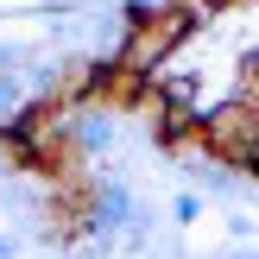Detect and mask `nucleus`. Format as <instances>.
<instances>
[{
	"label": "nucleus",
	"mask_w": 259,
	"mask_h": 259,
	"mask_svg": "<svg viewBox=\"0 0 259 259\" xmlns=\"http://www.w3.org/2000/svg\"><path fill=\"white\" fill-rule=\"evenodd\" d=\"M196 139L228 171H240V177L259 171V108L253 101H202L196 108Z\"/></svg>",
	"instance_id": "obj_1"
},
{
	"label": "nucleus",
	"mask_w": 259,
	"mask_h": 259,
	"mask_svg": "<svg viewBox=\"0 0 259 259\" xmlns=\"http://www.w3.org/2000/svg\"><path fill=\"white\" fill-rule=\"evenodd\" d=\"M190 32H196V25H190V13L158 7L146 25H126V32H120V45H114L108 63H120V70H133V76H152V70H164V63H171V51L184 45Z\"/></svg>",
	"instance_id": "obj_2"
},
{
	"label": "nucleus",
	"mask_w": 259,
	"mask_h": 259,
	"mask_svg": "<svg viewBox=\"0 0 259 259\" xmlns=\"http://www.w3.org/2000/svg\"><path fill=\"white\" fill-rule=\"evenodd\" d=\"M114 139H120L114 108H101V101H76V108H70V146L82 152V158H101Z\"/></svg>",
	"instance_id": "obj_3"
},
{
	"label": "nucleus",
	"mask_w": 259,
	"mask_h": 259,
	"mask_svg": "<svg viewBox=\"0 0 259 259\" xmlns=\"http://www.w3.org/2000/svg\"><path fill=\"white\" fill-rule=\"evenodd\" d=\"M19 101H25V82H19V76H0V120L19 114Z\"/></svg>",
	"instance_id": "obj_4"
},
{
	"label": "nucleus",
	"mask_w": 259,
	"mask_h": 259,
	"mask_svg": "<svg viewBox=\"0 0 259 259\" xmlns=\"http://www.w3.org/2000/svg\"><path fill=\"white\" fill-rule=\"evenodd\" d=\"M171 215H177V222H196V215H202V196H190V190H184V196L171 202Z\"/></svg>",
	"instance_id": "obj_5"
},
{
	"label": "nucleus",
	"mask_w": 259,
	"mask_h": 259,
	"mask_svg": "<svg viewBox=\"0 0 259 259\" xmlns=\"http://www.w3.org/2000/svg\"><path fill=\"white\" fill-rule=\"evenodd\" d=\"M228 234H234V240H253V215L234 209V215H228Z\"/></svg>",
	"instance_id": "obj_6"
},
{
	"label": "nucleus",
	"mask_w": 259,
	"mask_h": 259,
	"mask_svg": "<svg viewBox=\"0 0 259 259\" xmlns=\"http://www.w3.org/2000/svg\"><path fill=\"white\" fill-rule=\"evenodd\" d=\"M222 259H259V253H253V240H234V253H222Z\"/></svg>",
	"instance_id": "obj_7"
},
{
	"label": "nucleus",
	"mask_w": 259,
	"mask_h": 259,
	"mask_svg": "<svg viewBox=\"0 0 259 259\" xmlns=\"http://www.w3.org/2000/svg\"><path fill=\"white\" fill-rule=\"evenodd\" d=\"M19 253V234H0V259H13Z\"/></svg>",
	"instance_id": "obj_8"
}]
</instances>
